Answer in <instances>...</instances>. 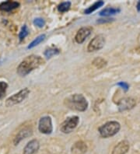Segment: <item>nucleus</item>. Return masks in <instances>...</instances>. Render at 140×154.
Instances as JSON below:
<instances>
[{
	"instance_id": "17",
	"label": "nucleus",
	"mask_w": 140,
	"mask_h": 154,
	"mask_svg": "<svg viewBox=\"0 0 140 154\" xmlns=\"http://www.w3.org/2000/svg\"><path fill=\"white\" fill-rule=\"evenodd\" d=\"M45 38H46V35H45V34L37 36V38H36L34 41H32L31 43H30V45H28L27 48L31 49V48H33L36 47V46H37V45H39V44H41V42H44V41L45 40Z\"/></svg>"
},
{
	"instance_id": "14",
	"label": "nucleus",
	"mask_w": 140,
	"mask_h": 154,
	"mask_svg": "<svg viewBox=\"0 0 140 154\" xmlns=\"http://www.w3.org/2000/svg\"><path fill=\"white\" fill-rule=\"evenodd\" d=\"M20 6V2H16V1H11L8 0L6 2H2L0 3V10L5 12H9L12 10H15Z\"/></svg>"
},
{
	"instance_id": "9",
	"label": "nucleus",
	"mask_w": 140,
	"mask_h": 154,
	"mask_svg": "<svg viewBox=\"0 0 140 154\" xmlns=\"http://www.w3.org/2000/svg\"><path fill=\"white\" fill-rule=\"evenodd\" d=\"M136 101L132 97H126L120 100L118 102V107L119 111H125L130 110L135 106Z\"/></svg>"
},
{
	"instance_id": "18",
	"label": "nucleus",
	"mask_w": 140,
	"mask_h": 154,
	"mask_svg": "<svg viewBox=\"0 0 140 154\" xmlns=\"http://www.w3.org/2000/svg\"><path fill=\"white\" fill-rule=\"evenodd\" d=\"M60 53V50L57 48H48L45 50L44 55L47 58H51L54 55H58Z\"/></svg>"
},
{
	"instance_id": "23",
	"label": "nucleus",
	"mask_w": 140,
	"mask_h": 154,
	"mask_svg": "<svg viewBox=\"0 0 140 154\" xmlns=\"http://www.w3.org/2000/svg\"><path fill=\"white\" fill-rule=\"evenodd\" d=\"M34 24L35 25V26L40 27V28H41V27H43L45 25V20L42 19V18L38 17V18H35V19L34 20Z\"/></svg>"
},
{
	"instance_id": "11",
	"label": "nucleus",
	"mask_w": 140,
	"mask_h": 154,
	"mask_svg": "<svg viewBox=\"0 0 140 154\" xmlns=\"http://www.w3.org/2000/svg\"><path fill=\"white\" fill-rule=\"evenodd\" d=\"M40 148V143L37 139H32L28 142L23 149V154H34L38 151Z\"/></svg>"
},
{
	"instance_id": "7",
	"label": "nucleus",
	"mask_w": 140,
	"mask_h": 154,
	"mask_svg": "<svg viewBox=\"0 0 140 154\" xmlns=\"http://www.w3.org/2000/svg\"><path fill=\"white\" fill-rule=\"evenodd\" d=\"M105 45V38L102 34H99V35L95 36L93 39L90 41V42L88 45L87 51L89 52H92V51H99Z\"/></svg>"
},
{
	"instance_id": "15",
	"label": "nucleus",
	"mask_w": 140,
	"mask_h": 154,
	"mask_svg": "<svg viewBox=\"0 0 140 154\" xmlns=\"http://www.w3.org/2000/svg\"><path fill=\"white\" fill-rule=\"evenodd\" d=\"M121 11L119 8H114V7H108L105 8L104 10H101L99 13V15L101 17H110V16L117 14Z\"/></svg>"
},
{
	"instance_id": "8",
	"label": "nucleus",
	"mask_w": 140,
	"mask_h": 154,
	"mask_svg": "<svg viewBox=\"0 0 140 154\" xmlns=\"http://www.w3.org/2000/svg\"><path fill=\"white\" fill-rule=\"evenodd\" d=\"M92 27L90 26H83L82 28L77 31L76 34L75 36V41L78 44H82L86 38L91 34L92 33Z\"/></svg>"
},
{
	"instance_id": "10",
	"label": "nucleus",
	"mask_w": 140,
	"mask_h": 154,
	"mask_svg": "<svg viewBox=\"0 0 140 154\" xmlns=\"http://www.w3.org/2000/svg\"><path fill=\"white\" fill-rule=\"evenodd\" d=\"M32 134H33V130H32L31 128H30V127L23 128L17 134V135H16L14 139H13V143H14L15 146H17L19 143L22 141L23 139L30 137V136L32 135Z\"/></svg>"
},
{
	"instance_id": "1",
	"label": "nucleus",
	"mask_w": 140,
	"mask_h": 154,
	"mask_svg": "<svg viewBox=\"0 0 140 154\" xmlns=\"http://www.w3.org/2000/svg\"><path fill=\"white\" fill-rule=\"evenodd\" d=\"M44 63L43 58L39 55H30L20 63L17 67V73L20 76H26L33 70L39 68Z\"/></svg>"
},
{
	"instance_id": "19",
	"label": "nucleus",
	"mask_w": 140,
	"mask_h": 154,
	"mask_svg": "<svg viewBox=\"0 0 140 154\" xmlns=\"http://www.w3.org/2000/svg\"><path fill=\"white\" fill-rule=\"evenodd\" d=\"M71 2H69V1L61 2L58 6L57 9H58V12H60V13H65V12L69 11L70 7H71Z\"/></svg>"
},
{
	"instance_id": "16",
	"label": "nucleus",
	"mask_w": 140,
	"mask_h": 154,
	"mask_svg": "<svg viewBox=\"0 0 140 154\" xmlns=\"http://www.w3.org/2000/svg\"><path fill=\"white\" fill-rule=\"evenodd\" d=\"M104 5V1H97V2H94L93 5H91L87 9L84 10V13L85 14H90V13L95 11V10H98L100 7H102Z\"/></svg>"
},
{
	"instance_id": "24",
	"label": "nucleus",
	"mask_w": 140,
	"mask_h": 154,
	"mask_svg": "<svg viewBox=\"0 0 140 154\" xmlns=\"http://www.w3.org/2000/svg\"><path fill=\"white\" fill-rule=\"evenodd\" d=\"M117 86H118V87L123 89V90H125V91H127L129 88V85L126 82H119L118 83H117Z\"/></svg>"
},
{
	"instance_id": "12",
	"label": "nucleus",
	"mask_w": 140,
	"mask_h": 154,
	"mask_svg": "<svg viewBox=\"0 0 140 154\" xmlns=\"http://www.w3.org/2000/svg\"><path fill=\"white\" fill-rule=\"evenodd\" d=\"M129 150V143L126 140L120 142L113 149L111 154H125Z\"/></svg>"
},
{
	"instance_id": "13",
	"label": "nucleus",
	"mask_w": 140,
	"mask_h": 154,
	"mask_svg": "<svg viewBox=\"0 0 140 154\" xmlns=\"http://www.w3.org/2000/svg\"><path fill=\"white\" fill-rule=\"evenodd\" d=\"M87 151V146L84 142L78 141L71 148L72 154H84Z\"/></svg>"
},
{
	"instance_id": "26",
	"label": "nucleus",
	"mask_w": 140,
	"mask_h": 154,
	"mask_svg": "<svg viewBox=\"0 0 140 154\" xmlns=\"http://www.w3.org/2000/svg\"><path fill=\"white\" fill-rule=\"evenodd\" d=\"M136 9H137V10H138V11H140V0H139V1H138V2H137V4H136Z\"/></svg>"
},
{
	"instance_id": "20",
	"label": "nucleus",
	"mask_w": 140,
	"mask_h": 154,
	"mask_svg": "<svg viewBox=\"0 0 140 154\" xmlns=\"http://www.w3.org/2000/svg\"><path fill=\"white\" fill-rule=\"evenodd\" d=\"M28 34H29V29H28L27 26L24 24L22 26L20 31L19 33V40H20V42H22L23 40L24 39Z\"/></svg>"
},
{
	"instance_id": "3",
	"label": "nucleus",
	"mask_w": 140,
	"mask_h": 154,
	"mask_svg": "<svg viewBox=\"0 0 140 154\" xmlns=\"http://www.w3.org/2000/svg\"><path fill=\"white\" fill-rule=\"evenodd\" d=\"M120 128H121V125L119 122L111 121V122H107L99 127L98 131L101 137L108 138L116 135L119 132Z\"/></svg>"
},
{
	"instance_id": "2",
	"label": "nucleus",
	"mask_w": 140,
	"mask_h": 154,
	"mask_svg": "<svg viewBox=\"0 0 140 154\" xmlns=\"http://www.w3.org/2000/svg\"><path fill=\"white\" fill-rule=\"evenodd\" d=\"M64 104L69 109L77 111H85L88 107V102L82 94H73L64 100Z\"/></svg>"
},
{
	"instance_id": "27",
	"label": "nucleus",
	"mask_w": 140,
	"mask_h": 154,
	"mask_svg": "<svg viewBox=\"0 0 140 154\" xmlns=\"http://www.w3.org/2000/svg\"><path fill=\"white\" fill-rule=\"evenodd\" d=\"M0 62H1V60H0Z\"/></svg>"
},
{
	"instance_id": "22",
	"label": "nucleus",
	"mask_w": 140,
	"mask_h": 154,
	"mask_svg": "<svg viewBox=\"0 0 140 154\" xmlns=\"http://www.w3.org/2000/svg\"><path fill=\"white\" fill-rule=\"evenodd\" d=\"M7 88V83L6 82H3V81H0V99H2V98H3L5 97Z\"/></svg>"
},
{
	"instance_id": "21",
	"label": "nucleus",
	"mask_w": 140,
	"mask_h": 154,
	"mask_svg": "<svg viewBox=\"0 0 140 154\" xmlns=\"http://www.w3.org/2000/svg\"><path fill=\"white\" fill-rule=\"evenodd\" d=\"M93 66H95L96 67L98 68V69H101L104 66H105L107 65V62L102 58H97L96 59H94L93 62Z\"/></svg>"
},
{
	"instance_id": "5",
	"label": "nucleus",
	"mask_w": 140,
	"mask_h": 154,
	"mask_svg": "<svg viewBox=\"0 0 140 154\" xmlns=\"http://www.w3.org/2000/svg\"><path fill=\"white\" fill-rule=\"evenodd\" d=\"M79 122V118L78 116L69 117L61 124L60 130L65 134L70 133L76 128Z\"/></svg>"
},
{
	"instance_id": "25",
	"label": "nucleus",
	"mask_w": 140,
	"mask_h": 154,
	"mask_svg": "<svg viewBox=\"0 0 140 154\" xmlns=\"http://www.w3.org/2000/svg\"><path fill=\"white\" fill-rule=\"evenodd\" d=\"M111 20L113 19H100L97 20V23H106V22H110Z\"/></svg>"
},
{
	"instance_id": "6",
	"label": "nucleus",
	"mask_w": 140,
	"mask_h": 154,
	"mask_svg": "<svg viewBox=\"0 0 140 154\" xmlns=\"http://www.w3.org/2000/svg\"><path fill=\"white\" fill-rule=\"evenodd\" d=\"M38 130L41 133L46 134V135H49L52 132V122L50 116H44L40 119L39 124H38Z\"/></svg>"
},
{
	"instance_id": "4",
	"label": "nucleus",
	"mask_w": 140,
	"mask_h": 154,
	"mask_svg": "<svg viewBox=\"0 0 140 154\" xmlns=\"http://www.w3.org/2000/svg\"><path fill=\"white\" fill-rule=\"evenodd\" d=\"M30 91L28 88H24L20 90L18 93L13 94V96L9 97L6 100V107H13V106L21 103L29 96Z\"/></svg>"
}]
</instances>
